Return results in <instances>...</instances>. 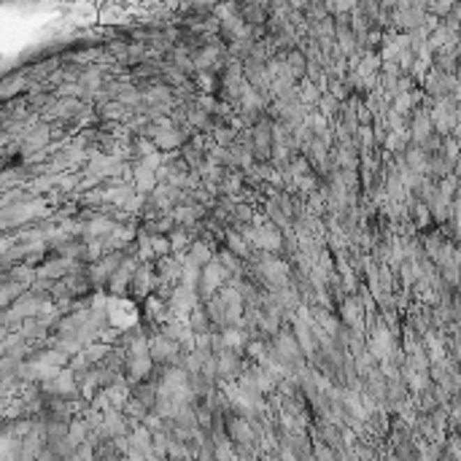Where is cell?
<instances>
[{
	"label": "cell",
	"mask_w": 461,
	"mask_h": 461,
	"mask_svg": "<svg viewBox=\"0 0 461 461\" xmlns=\"http://www.w3.org/2000/svg\"><path fill=\"white\" fill-rule=\"evenodd\" d=\"M27 73H14V76H8V79L3 81V86H0V95L6 98V100H11L14 95H22V89L27 86Z\"/></svg>",
	"instance_id": "cell-3"
},
{
	"label": "cell",
	"mask_w": 461,
	"mask_h": 461,
	"mask_svg": "<svg viewBox=\"0 0 461 461\" xmlns=\"http://www.w3.org/2000/svg\"><path fill=\"white\" fill-rule=\"evenodd\" d=\"M227 278H229V273H227V267L219 262V257H213L208 264H202V275H200V297L202 300L213 297L216 289H221V286L227 283Z\"/></svg>",
	"instance_id": "cell-1"
},
{
	"label": "cell",
	"mask_w": 461,
	"mask_h": 461,
	"mask_svg": "<svg viewBox=\"0 0 461 461\" xmlns=\"http://www.w3.org/2000/svg\"><path fill=\"white\" fill-rule=\"evenodd\" d=\"M68 3H81V0H68Z\"/></svg>",
	"instance_id": "cell-5"
},
{
	"label": "cell",
	"mask_w": 461,
	"mask_h": 461,
	"mask_svg": "<svg viewBox=\"0 0 461 461\" xmlns=\"http://www.w3.org/2000/svg\"><path fill=\"white\" fill-rule=\"evenodd\" d=\"M192 245H195V248H192V251H189V257H192V259L197 262V264H208V262L213 259V254H211V248H208V245H205V243H192Z\"/></svg>",
	"instance_id": "cell-4"
},
{
	"label": "cell",
	"mask_w": 461,
	"mask_h": 461,
	"mask_svg": "<svg viewBox=\"0 0 461 461\" xmlns=\"http://www.w3.org/2000/svg\"><path fill=\"white\" fill-rule=\"evenodd\" d=\"M160 286V275H157V270L151 267V262H141V267H138V273H135V278H133V294L138 297V300H146L154 289Z\"/></svg>",
	"instance_id": "cell-2"
}]
</instances>
